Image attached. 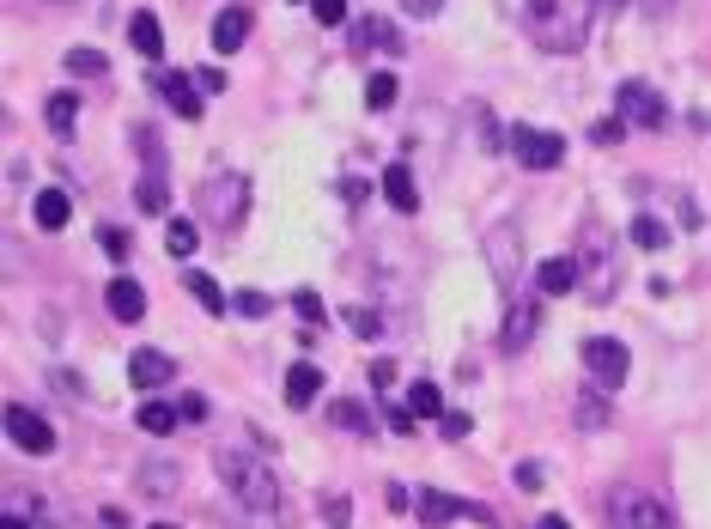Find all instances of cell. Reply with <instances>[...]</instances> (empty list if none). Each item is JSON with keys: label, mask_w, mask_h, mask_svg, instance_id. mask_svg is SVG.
<instances>
[{"label": "cell", "mask_w": 711, "mask_h": 529, "mask_svg": "<svg viewBox=\"0 0 711 529\" xmlns=\"http://www.w3.org/2000/svg\"><path fill=\"white\" fill-rule=\"evenodd\" d=\"M511 153H517V165L523 171H560V159H566V140L553 134V128H511Z\"/></svg>", "instance_id": "obj_5"}, {"label": "cell", "mask_w": 711, "mask_h": 529, "mask_svg": "<svg viewBox=\"0 0 711 529\" xmlns=\"http://www.w3.org/2000/svg\"><path fill=\"white\" fill-rule=\"evenodd\" d=\"M67 73H86V80H98V73H110V61L98 49H67Z\"/></svg>", "instance_id": "obj_32"}, {"label": "cell", "mask_w": 711, "mask_h": 529, "mask_svg": "<svg viewBox=\"0 0 711 529\" xmlns=\"http://www.w3.org/2000/svg\"><path fill=\"white\" fill-rule=\"evenodd\" d=\"M383 201L395 213H420V189H414V171L408 165H383Z\"/></svg>", "instance_id": "obj_13"}, {"label": "cell", "mask_w": 711, "mask_h": 529, "mask_svg": "<svg viewBox=\"0 0 711 529\" xmlns=\"http://www.w3.org/2000/svg\"><path fill=\"white\" fill-rule=\"evenodd\" d=\"M231 311H237V317H268V292H237Z\"/></svg>", "instance_id": "obj_35"}, {"label": "cell", "mask_w": 711, "mask_h": 529, "mask_svg": "<svg viewBox=\"0 0 711 529\" xmlns=\"http://www.w3.org/2000/svg\"><path fill=\"white\" fill-rule=\"evenodd\" d=\"M310 19H316V25H329V31L347 25V0H310Z\"/></svg>", "instance_id": "obj_33"}, {"label": "cell", "mask_w": 711, "mask_h": 529, "mask_svg": "<svg viewBox=\"0 0 711 529\" xmlns=\"http://www.w3.org/2000/svg\"><path fill=\"white\" fill-rule=\"evenodd\" d=\"M353 49H383V55H395V49H402V31L383 25V19H365V25L353 31Z\"/></svg>", "instance_id": "obj_19"}, {"label": "cell", "mask_w": 711, "mask_h": 529, "mask_svg": "<svg viewBox=\"0 0 711 529\" xmlns=\"http://www.w3.org/2000/svg\"><path fill=\"white\" fill-rule=\"evenodd\" d=\"M572 420H578L584 432H602V426H608V402H602V396H578V408H572Z\"/></svg>", "instance_id": "obj_30"}, {"label": "cell", "mask_w": 711, "mask_h": 529, "mask_svg": "<svg viewBox=\"0 0 711 529\" xmlns=\"http://www.w3.org/2000/svg\"><path fill=\"white\" fill-rule=\"evenodd\" d=\"M632 244H639V250H663V244H669V225L651 219V213H645V219H632Z\"/></svg>", "instance_id": "obj_28"}, {"label": "cell", "mask_w": 711, "mask_h": 529, "mask_svg": "<svg viewBox=\"0 0 711 529\" xmlns=\"http://www.w3.org/2000/svg\"><path fill=\"white\" fill-rule=\"evenodd\" d=\"M177 487V463H146L140 469V493H171Z\"/></svg>", "instance_id": "obj_31"}, {"label": "cell", "mask_w": 711, "mask_h": 529, "mask_svg": "<svg viewBox=\"0 0 711 529\" xmlns=\"http://www.w3.org/2000/svg\"><path fill=\"white\" fill-rule=\"evenodd\" d=\"M213 469H219L225 493L237 499V511H244L250 529H274V523H280V517H274V511H280V481H274V469L256 457V450H237V444H231V450H219Z\"/></svg>", "instance_id": "obj_1"}, {"label": "cell", "mask_w": 711, "mask_h": 529, "mask_svg": "<svg viewBox=\"0 0 711 529\" xmlns=\"http://www.w3.org/2000/svg\"><path fill=\"white\" fill-rule=\"evenodd\" d=\"M177 420H183V414H177L171 402H140V432H152V438H171Z\"/></svg>", "instance_id": "obj_21"}, {"label": "cell", "mask_w": 711, "mask_h": 529, "mask_svg": "<svg viewBox=\"0 0 711 529\" xmlns=\"http://www.w3.org/2000/svg\"><path fill=\"white\" fill-rule=\"evenodd\" d=\"M134 201H140V213H165V201H171V189H165V165H152V171H146V183L134 189Z\"/></svg>", "instance_id": "obj_23"}, {"label": "cell", "mask_w": 711, "mask_h": 529, "mask_svg": "<svg viewBox=\"0 0 711 529\" xmlns=\"http://www.w3.org/2000/svg\"><path fill=\"white\" fill-rule=\"evenodd\" d=\"M347 329H353L359 341H377V335H383V323H377V311H347Z\"/></svg>", "instance_id": "obj_34"}, {"label": "cell", "mask_w": 711, "mask_h": 529, "mask_svg": "<svg viewBox=\"0 0 711 529\" xmlns=\"http://www.w3.org/2000/svg\"><path fill=\"white\" fill-rule=\"evenodd\" d=\"M292 311L304 323H323V298H316V292H292Z\"/></svg>", "instance_id": "obj_37"}, {"label": "cell", "mask_w": 711, "mask_h": 529, "mask_svg": "<svg viewBox=\"0 0 711 529\" xmlns=\"http://www.w3.org/2000/svg\"><path fill=\"white\" fill-rule=\"evenodd\" d=\"M414 505H420V517H426V523H438V529H444L450 517H481V523H493V511H487V505L450 499V493H438V487H420V493H414Z\"/></svg>", "instance_id": "obj_9"}, {"label": "cell", "mask_w": 711, "mask_h": 529, "mask_svg": "<svg viewBox=\"0 0 711 529\" xmlns=\"http://www.w3.org/2000/svg\"><path fill=\"white\" fill-rule=\"evenodd\" d=\"M316 396H323V371H316V365H286V402L310 408Z\"/></svg>", "instance_id": "obj_16"}, {"label": "cell", "mask_w": 711, "mask_h": 529, "mask_svg": "<svg viewBox=\"0 0 711 529\" xmlns=\"http://www.w3.org/2000/svg\"><path fill=\"white\" fill-rule=\"evenodd\" d=\"M104 305H110V317H116V323H140V317H146V292H140V280L116 274V280L104 286Z\"/></svg>", "instance_id": "obj_11"}, {"label": "cell", "mask_w": 711, "mask_h": 529, "mask_svg": "<svg viewBox=\"0 0 711 529\" xmlns=\"http://www.w3.org/2000/svg\"><path fill=\"white\" fill-rule=\"evenodd\" d=\"M438 426H444V438H468V414H444Z\"/></svg>", "instance_id": "obj_41"}, {"label": "cell", "mask_w": 711, "mask_h": 529, "mask_svg": "<svg viewBox=\"0 0 711 529\" xmlns=\"http://www.w3.org/2000/svg\"><path fill=\"white\" fill-rule=\"evenodd\" d=\"M335 420H341L347 432H371V420H365V408H359V402H335Z\"/></svg>", "instance_id": "obj_36"}, {"label": "cell", "mask_w": 711, "mask_h": 529, "mask_svg": "<svg viewBox=\"0 0 711 529\" xmlns=\"http://www.w3.org/2000/svg\"><path fill=\"white\" fill-rule=\"evenodd\" d=\"M37 225H43V232H61V225H67V213H73V201L61 195V189H37Z\"/></svg>", "instance_id": "obj_20"}, {"label": "cell", "mask_w": 711, "mask_h": 529, "mask_svg": "<svg viewBox=\"0 0 711 529\" xmlns=\"http://www.w3.org/2000/svg\"><path fill=\"white\" fill-rule=\"evenodd\" d=\"M487 250H493V262H499V268H493V274H499V286H511V280H517V256H511V232H493V238H487Z\"/></svg>", "instance_id": "obj_26"}, {"label": "cell", "mask_w": 711, "mask_h": 529, "mask_svg": "<svg viewBox=\"0 0 711 529\" xmlns=\"http://www.w3.org/2000/svg\"><path fill=\"white\" fill-rule=\"evenodd\" d=\"M244 207H250V177H237V171H225V177H213V183L201 189V213H207L213 225H225V232L244 225Z\"/></svg>", "instance_id": "obj_4"}, {"label": "cell", "mask_w": 711, "mask_h": 529, "mask_svg": "<svg viewBox=\"0 0 711 529\" xmlns=\"http://www.w3.org/2000/svg\"><path fill=\"white\" fill-rule=\"evenodd\" d=\"M517 487L535 493V487H541V469H535V463H517Z\"/></svg>", "instance_id": "obj_42"}, {"label": "cell", "mask_w": 711, "mask_h": 529, "mask_svg": "<svg viewBox=\"0 0 711 529\" xmlns=\"http://www.w3.org/2000/svg\"><path fill=\"white\" fill-rule=\"evenodd\" d=\"M128 43H134V55H146V61L165 55V31H158L152 13H134V19H128Z\"/></svg>", "instance_id": "obj_18"}, {"label": "cell", "mask_w": 711, "mask_h": 529, "mask_svg": "<svg viewBox=\"0 0 711 529\" xmlns=\"http://www.w3.org/2000/svg\"><path fill=\"white\" fill-rule=\"evenodd\" d=\"M195 86L213 98V92H225V73H219V67H195Z\"/></svg>", "instance_id": "obj_39"}, {"label": "cell", "mask_w": 711, "mask_h": 529, "mask_svg": "<svg viewBox=\"0 0 711 529\" xmlns=\"http://www.w3.org/2000/svg\"><path fill=\"white\" fill-rule=\"evenodd\" d=\"M614 7H626V0H614Z\"/></svg>", "instance_id": "obj_50"}, {"label": "cell", "mask_w": 711, "mask_h": 529, "mask_svg": "<svg viewBox=\"0 0 711 529\" xmlns=\"http://www.w3.org/2000/svg\"><path fill=\"white\" fill-rule=\"evenodd\" d=\"M383 414H389V426H395V432H414V414H408V408H383Z\"/></svg>", "instance_id": "obj_45"}, {"label": "cell", "mask_w": 711, "mask_h": 529, "mask_svg": "<svg viewBox=\"0 0 711 529\" xmlns=\"http://www.w3.org/2000/svg\"><path fill=\"white\" fill-rule=\"evenodd\" d=\"M183 286H189V298H195V305H201L207 317H225V311H231V298H225V292L213 286V274H201V268H189V274H183Z\"/></svg>", "instance_id": "obj_17"}, {"label": "cell", "mask_w": 711, "mask_h": 529, "mask_svg": "<svg viewBox=\"0 0 711 529\" xmlns=\"http://www.w3.org/2000/svg\"><path fill=\"white\" fill-rule=\"evenodd\" d=\"M171 353H158V347H140L128 353V377H134V390H158V384H171Z\"/></svg>", "instance_id": "obj_12"}, {"label": "cell", "mask_w": 711, "mask_h": 529, "mask_svg": "<svg viewBox=\"0 0 711 529\" xmlns=\"http://www.w3.org/2000/svg\"><path fill=\"white\" fill-rule=\"evenodd\" d=\"M250 7H225L219 19H213V49L219 55H231V49H244V37H250Z\"/></svg>", "instance_id": "obj_14"}, {"label": "cell", "mask_w": 711, "mask_h": 529, "mask_svg": "<svg viewBox=\"0 0 711 529\" xmlns=\"http://www.w3.org/2000/svg\"><path fill=\"white\" fill-rule=\"evenodd\" d=\"M395 92H402V86H395V73H383V67L365 80V104H371V110H389V104H395Z\"/></svg>", "instance_id": "obj_27"}, {"label": "cell", "mask_w": 711, "mask_h": 529, "mask_svg": "<svg viewBox=\"0 0 711 529\" xmlns=\"http://www.w3.org/2000/svg\"><path fill=\"white\" fill-rule=\"evenodd\" d=\"M104 250H110L116 262H128V232H122V225H110V232H104Z\"/></svg>", "instance_id": "obj_40"}, {"label": "cell", "mask_w": 711, "mask_h": 529, "mask_svg": "<svg viewBox=\"0 0 711 529\" xmlns=\"http://www.w3.org/2000/svg\"><path fill=\"white\" fill-rule=\"evenodd\" d=\"M535 329H541V305H517V311H511V323H505V353H517Z\"/></svg>", "instance_id": "obj_22"}, {"label": "cell", "mask_w": 711, "mask_h": 529, "mask_svg": "<svg viewBox=\"0 0 711 529\" xmlns=\"http://www.w3.org/2000/svg\"><path fill=\"white\" fill-rule=\"evenodd\" d=\"M584 365H590V384H596V390H620L632 353H626V341H614V335H590V341H584Z\"/></svg>", "instance_id": "obj_6"}, {"label": "cell", "mask_w": 711, "mask_h": 529, "mask_svg": "<svg viewBox=\"0 0 711 529\" xmlns=\"http://www.w3.org/2000/svg\"><path fill=\"white\" fill-rule=\"evenodd\" d=\"M596 25V0H523V31L547 55H578Z\"/></svg>", "instance_id": "obj_2"}, {"label": "cell", "mask_w": 711, "mask_h": 529, "mask_svg": "<svg viewBox=\"0 0 711 529\" xmlns=\"http://www.w3.org/2000/svg\"><path fill=\"white\" fill-rule=\"evenodd\" d=\"M602 511H608V529H675V511L639 487H608Z\"/></svg>", "instance_id": "obj_3"}, {"label": "cell", "mask_w": 711, "mask_h": 529, "mask_svg": "<svg viewBox=\"0 0 711 529\" xmlns=\"http://www.w3.org/2000/svg\"><path fill=\"white\" fill-rule=\"evenodd\" d=\"M371 384H377V390H389V384H395V365H389V359H377V365H371Z\"/></svg>", "instance_id": "obj_43"}, {"label": "cell", "mask_w": 711, "mask_h": 529, "mask_svg": "<svg viewBox=\"0 0 711 529\" xmlns=\"http://www.w3.org/2000/svg\"><path fill=\"white\" fill-rule=\"evenodd\" d=\"M402 7H408L414 19H426V13H438V7H444V0H402Z\"/></svg>", "instance_id": "obj_46"}, {"label": "cell", "mask_w": 711, "mask_h": 529, "mask_svg": "<svg viewBox=\"0 0 711 529\" xmlns=\"http://www.w3.org/2000/svg\"><path fill=\"white\" fill-rule=\"evenodd\" d=\"M73 116H79V98H73V92H55V98H49V128H55V134H73Z\"/></svg>", "instance_id": "obj_29"}, {"label": "cell", "mask_w": 711, "mask_h": 529, "mask_svg": "<svg viewBox=\"0 0 711 529\" xmlns=\"http://www.w3.org/2000/svg\"><path fill=\"white\" fill-rule=\"evenodd\" d=\"M408 414H426V420H444V390L432 384V377H420V384L408 390Z\"/></svg>", "instance_id": "obj_24"}, {"label": "cell", "mask_w": 711, "mask_h": 529, "mask_svg": "<svg viewBox=\"0 0 711 529\" xmlns=\"http://www.w3.org/2000/svg\"><path fill=\"white\" fill-rule=\"evenodd\" d=\"M578 280H584V274H578V262H572V256H547V262L535 268V286H541L547 298H566Z\"/></svg>", "instance_id": "obj_15"}, {"label": "cell", "mask_w": 711, "mask_h": 529, "mask_svg": "<svg viewBox=\"0 0 711 529\" xmlns=\"http://www.w3.org/2000/svg\"><path fill=\"white\" fill-rule=\"evenodd\" d=\"M535 529H566V517H553V511H547V517H541Z\"/></svg>", "instance_id": "obj_47"}, {"label": "cell", "mask_w": 711, "mask_h": 529, "mask_svg": "<svg viewBox=\"0 0 711 529\" xmlns=\"http://www.w3.org/2000/svg\"><path fill=\"white\" fill-rule=\"evenodd\" d=\"M323 517H329L335 529H347V499H329V505H323Z\"/></svg>", "instance_id": "obj_44"}, {"label": "cell", "mask_w": 711, "mask_h": 529, "mask_svg": "<svg viewBox=\"0 0 711 529\" xmlns=\"http://www.w3.org/2000/svg\"><path fill=\"white\" fill-rule=\"evenodd\" d=\"M614 110H620V122H632V128H663V122H669L663 92L645 86V80H626V86L614 92Z\"/></svg>", "instance_id": "obj_7"}, {"label": "cell", "mask_w": 711, "mask_h": 529, "mask_svg": "<svg viewBox=\"0 0 711 529\" xmlns=\"http://www.w3.org/2000/svg\"><path fill=\"white\" fill-rule=\"evenodd\" d=\"M146 529H177V523H146Z\"/></svg>", "instance_id": "obj_49"}, {"label": "cell", "mask_w": 711, "mask_h": 529, "mask_svg": "<svg viewBox=\"0 0 711 529\" xmlns=\"http://www.w3.org/2000/svg\"><path fill=\"white\" fill-rule=\"evenodd\" d=\"M195 244H201V225H189V219H171V225H165V250H171V256H183V262H189V256H195Z\"/></svg>", "instance_id": "obj_25"}, {"label": "cell", "mask_w": 711, "mask_h": 529, "mask_svg": "<svg viewBox=\"0 0 711 529\" xmlns=\"http://www.w3.org/2000/svg\"><path fill=\"white\" fill-rule=\"evenodd\" d=\"M158 92H165V104H171L183 122H201V98H207V92L189 80V73H158Z\"/></svg>", "instance_id": "obj_10"}, {"label": "cell", "mask_w": 711, "mask_h": 529, "mask_svg": "<svg viewBox=\"0 0 711 529\" xmlns=\"http://www.w3.org/2000/svg\"><path fill=\"white\" fill-rule=\"evenodd\" d=\"M177 414H183L189 426H201V420H207V396H183V402H177Z\"/></svg>", "instance_id": "obj_38"}, {"label": "cell", "mask_w": 711, "mask_h": 529, "mask_svg": "<svg viewBox=\"0 0 711 529\" xmlns=\"http://www.w3.org/2000/svg\"><path fill=\"white\" fill-rule=\"evenodd\" d=\"M0 529H25V517H13V511H7V517H0Z\"/></svg>", "instance_id": "obj_48"}, {"label": "cell", "mask_w": 711, "mask_h": 529, "mask_svg": "<svg viewBox=\"0 0 711 529\" xmlns=\"http://www.w3.org/2000/svg\"><path fill=\"white\" fill-rule=\"evenodd\" d=\"M7 438L25 450V457H49V450H55V426L37 414V408H7Z\"/></svg>", "instance_id": "obj_8"}]
</instances>
